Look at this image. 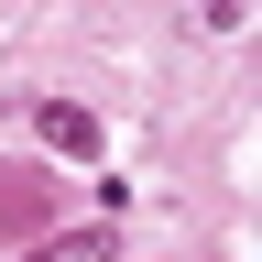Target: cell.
<instances>
[{"label":"cell","mask_w":262,"mask_h":262,"mask_svg":"<svg viewBox=\"0 0 262 262\" xmlns=\"http://www.w3.org/2000/svg\"><path fill=\"white\" fill-rule=\"evenodd\" d=\"M33 142L66 153V164H98V142H110V131H98L88 98H33Z\"/></svg>","instance_id":"1"},{"label":"cell","mask_w":262,"mask_h":262,"mask_svg":"<svg viewBox=\"0 0 262 262\" xmlns=\"http://www.w3.org/2000/svg\"><path fill=\"white\" fill-rule=\"evenodd\" d=\"M33 262H120V229H55Z\"/></svg>","instance_id":"2"}]
</instances>
